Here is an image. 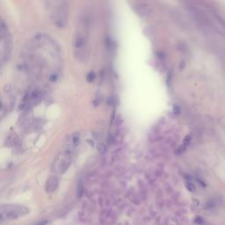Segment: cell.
Here are the masks:
<instances>
[{
  "instance_id": "1",
  "label": "cell",
  "mask_w": 225,
  "mask_h": 225,
  "mask_svg": "<svg viewBox=\"0 0 225 225\" xmlns=\"http://www.w3.org/2000/svg\"><path fill=\"white\" fill-rule=\"evenodd\" d=\"M88 37L89 24L88 19L84 17L81 19L74 38V51L79 61L85 62L88 57Z\"/></svg>"
},
{
  "instance_id": "2",
  "label": "cell",
  "mask_w": 225,
  "mask_h": 225,
  "mask_svg": "<svg viewBox=\"0 0 225 225\" xmlns=\"http://www.w3.org/2000/svg\"><path fill=\"white\" fill-rule=\"evenodd\" d=\"M46 9L52 22L58 27H63L67 23L68 5L64 1L46 2Z\"/></svg>"
},
{
  "instance_id": "3",
  "label": "cell",
  "mask_w": 225,
  "mask_h": 225,
  "mask_svg": "<svg viewBox=\"0 0 225 225\" xmlns=\"http://www.w3.org/2000/svg\"><path fill=\"white\" fill-rule=\"evenodd\" d=\"M0 43H1V60L4 63L10 56V53L11 51V41L9 31L5 27L4 21L1 22V28H0Z\"/></svg>"
},
{
  "instance_id": "4",
  "label": "cell",
  "mask_w": 225,
  "mask_h": 225,
  "mask_svg": "<svg viewBox=\"0 0 225 225\" xmlns=\"http://www.w3.org/2000/svg\"><path fill=\"white\" fill-rule=\"evenodd\" d=\"M29 210L25 207H18V206H2L1 208V221L4 222L16 219L21 216H25L27 214Z\"/></svg>"
},
{
  "instance_id": "5",
  "label": "cell",
  "mask_w": 225,
  "mask_h": 225,
  "mask_svg": "<svg viewBox=\"0 0 225 225\" xmlns=\"http://www.w3.org/2000/svg\"><path fill=\"white\" fill-rule=\"evenodd\" d=\"M186 186H187V188H188L189 191H191V192H194V191H195V186H194V185H193V183H191V182H186Z\"/></svg>"
},
{
  "instance_id": "6",
  "label": "cell",
  "mask_w": 225,
  "mask_h": 225,
  "mask_svg": "<svg viewBox=\"0 0 225 225\" xmlns=\"http://www.w3.org/2000/svg\"><path fill=\"white\" fill-rule=\"evenodd\" d=\"M196 223H198V224H202V223H203L202 218H201V217H197V218H196Z\"/></svg>"
},
{
  "instance_id": "7",
  "label": "cell",
  "mask_w": 225,
  "mask_h": 225,
  "mask_svg": "<svg viewBox=\"0 0 225 225\" xmlns=\"http://www.w3.org/2000/svg\"><path fill=\"white\" fill-rule=\"evenodd\" d=\"M47 224V221H41L38 224H36L35 225H46Z\"/></svg>"
}]
</instances>
